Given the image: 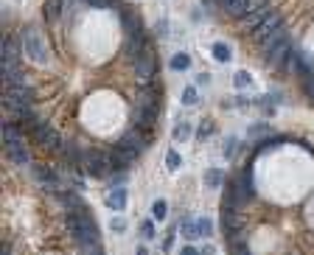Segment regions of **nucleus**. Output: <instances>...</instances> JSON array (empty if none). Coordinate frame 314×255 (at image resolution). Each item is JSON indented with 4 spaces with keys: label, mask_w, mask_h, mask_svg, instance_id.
I'll use <instances>...</instances> for the list:
<instances>
[{
    "label": "nucleus",
    "mask_w": 314,
    "mask_h": 255,
    "mask_svg": "<svg viewBox=\"0 0 314 255\" xmlns=\"http://www.w3.org/2000/svg\"><path fill=\"white\" fill-rule=\"evenodd\" d=\"M22 48H25V53L34 59V62H48V51H45L42 40H39V31L34 29V25H25V31H22Z\"/></svg>",
    "instance_id": "f257e3e1"
},
{
    "label": "nucleus",
    "mask_w": 314,
    "mask_h": 255,
    "mask_svg": "<svg viewBox=\"0 0 314 255\" xmlns=\"http://www.w3.org/2000/svg\"><path fill=\"white\" fill-rule=\"evenodd\" d=\"M84 168H87L90 177H98V180H101V177L110 174L112 165H110V160H107L101 152H84Z\"/></svg>",
    "instance_id": "f03ea898"
},
{
    "label": "nucleus",
    "mask_w": 314,
    "mask_h": 255,
    "mask_svg": "<svg viewBox=\"0 0 314 255\" xmlns=\"http://www.w3.org/2000/svg\"><path fill=\"white\" fill-rule=\"evenodd\" d=\"M135 73H138V79H143V81H149L151 76L157 73V59H154V51L151 48H146L143 53H140L138 59H135Z\"/></svg>",
    "instance_id": "7ed1b4c3"
},
{
    "label": "nucleus",
    "mask_w": 314,
    "mask_h": 255,
    "mask_svg": "<svg viewBox=\"0 0 314 255\" xmlns=\"http://www.w3.org/2000/svg\"><path fill=\"white\" fill-rule=\"evenodd\" d=\"M222 227H224V233H227L230 238H236V236H239L241 219H239V210H236V205L222 202Z\"/></svg>",
    "instance_id": "20e7f679"
},
{
    "label": "nucleus",
    "mask_w": 314,
    "mask_h": 255,
    "mask_svg": "<svg viewBox=\"0 0 314 255\" xmlns=\"http://www.w3.org/2000/svg\"><path fill=\"white\" fill-rule=\"evenodd\" d=\"M34 137H37V143H39V146H45V149H54V152H59V149H62L59 132H56L54 126H48V124L39 126V129L34 132Z\"/></svg>",
    "instance_id": "39448f33"
},
{
    "label": "nucleus",
    "mask_w": 314,
    "mask_h": 255,
    "mask_svg": "<svg viewBox=\"0 0 314 255\" xmlns=\"http://www.w3.org/2000/svg\"><path fill=\"white\" fill-rule=\"evenodd\" d=\"M146 143H149V137H146L143 132L132 129V132H126V135L121 137V143H118V146H123V149H129V152L140 154V152H143V149H146Z\"/></svg>",
    "instance_id": "423d86ee"
},
{
    "label": "nucleus",
    "mask_w": 314,
    "mask_h": 255,
    "mask_svg": "<svg viewBox=\"0 0 314 255\" xmlns=\"http://www.w3.org/2000/svg\"><path fill=\"white\" fill-rule=\"evenodd\" d=\"M6 154H9L11 163H28V149L25 143H6Z\"/></svg>",
    "instance_id": "0eeeda50"
},
{
    "label": "nucleus",
    "mask_w": 314,
    "mask_h": 255,
    "mask_svg": "<svg viewBox=\"0 0 314 255\" xmlns=\"http://www.w3.org/2000/svg\"><path fill=\"white\" fill-rule=\"evenodd\" d=\"M224 9H227L230 14H236V17H241V14H247L252 9V0H224L222 3Z\"/></svg>",
    "instance_id": "6e6552de"
},
{
    "label": "nucleus",
    "mask_w": 314,
    "mask_h": 255,
    "mask_svg": "<svg viewBox=\"0 0 314 255\" xmlns=\"http://www.w3.org/2000/svg\"><path fill=\"white\" fill-rule=\"evenodd\" d=\"M107 208L110 210H123L126 208V191H123V188H115V191L107 196Z\"/></svg>",
    "instance_id": "1a4fd4ad"
},
{
    "label": "nucleus",
    "mask_w": 314,
    "mask_h": 255,
    "mask_svg": "<svg viewBox=\"0 0 314 255\" xmlns=\"http://www.w3.org/2000/svg\"><path fill=\"white\" fill-rule=\"evenodd\" d=\"M3 140L6 143H20L22 140V126L11 124V121H6L3 124Z\"/></svg>",
    "instance_id": "9d476101"
},
{
    "label": "nucleus",
    "mask_w": 314,
    "mask_h": 255,
    "mask_svg": "<svg viewBox=\"0 0 314 255\" xmlns=\"http://www.w3.org/2000/svg\"><path fill=\"white\" fill-rule=\"evenodd\" d=\"M211 53H213V59H216V62H230V59H233V51H230V45H224V42H216V45L211 48Z\"/></svg>",
    "instance_id": "9b49d317"
},
{
    "label": "nucleus",
    "mask_w": 314,
    "mask_h": 255,
    "mask_svg": "<svg viewBox=\"0 0 314 255\" xmlns=\"http://www.w3.org/2000/svg\"><path fill=\"white\" fill-rule=\"evenodd\" d=\"M59 14H62V0H48V3H45V17H48L50 23H56Z\"/></svg>",
    "instance_id": "f8f14e48"
},
{
    "label": "nucleus",
    "mask_w": 314,
    "mask_h": 255,
    "mask_svg": "<svg viewBox=\"0 0 314 255\" xmlns=\"http://www.w3.org/2000/svg\"><path fill=\"white\" fill-rule=\"evenodd\" d=\"M171 135H174V140H179V143L188 140V137H191V124H188V121H179V124L174 126Z\"/></svg>",
    "instance_id": "ddd939ff"
},
{
    "label": "nucleus",
    "mask_w": 314,
    "mask_h": 255,
    "mask_svg": "<svg viewBox=\"0 0 314 255\" xmlns=\"http://www.w3.org/2000/svg\"><path fill=\"white\" fill-rule=\"evenodd\" d=\"M171 68L174 70H188L191 68V56H188V53H182V51L174 53V56H171Z\"/></svg>",
    "instance_id": "4468645a"
},
{
    "label": "nucleus",
    "mask_w": 314,
    "mask_h": 255,
    "mask_svg": "<svg viewBox=\"0 0 314 255\" xmlns=\"http://www.w3.org/2000/svg\"><path fill=\"white\" fill-rule=\"evenodd\" d=\"M166 213H168V205L163 202V199H157V202L151 205V216H154L157 221H163V219H166Z\"/></svg>",
    "instance_id": "2eb2a0df"
},
{
    "label": "nucleus",
    "mask_w": 314,
    "mask_h": 255,
    "mask_svg": "<svg viewBox=\"0 0 314 255\" xmlns=\"http://www.w3.org/2000/svg\"><path fill=\"white\" fill-rule=\"evenodd\" d=\"M233 81H236V87H239V90H244V87L252 84V76L247 73V70H239V73L233 76Z\"/></svg>",
    "instance_id": "dca6fc26"
},
{
    "label": "nucleus",
    "mask_w": 314,
    "mask_h": 255,
    "mask_svg": "<svg viewBox=\"0 0 314 255\" xmlns=\"http://www.w3.org/2000/svg\"><path fill=\"white\" fill-rule=\"evenodd\" d=\"M179 163H182V157H179V152H168L166 154V168L168 171H177Z\"/></svg>",
    "instance_id": "f3484780"
},
{
    "label": "nucleus",
    "mask_w": 314,
    "mask_h": 255,
    "mask_svg": "<svg viewBox=\"0 0 314 255\" xmlns=\"http://www.w3.org/2000/svg\"><path fill=\"white\" fill-rule=\"evenodd\" d=\"M196 101H199V93H196V87H185V93H182V104L194 107Z\"/></svg>",
    "instance_id": "a211bd4d"
},
{
    "label": "nucleus",
    "mask_w": 314,
    "mask_h": 255,
    "mask_svg": "<svg viewBox=\"0 0 314 255\" xmlns=\"http://www.w3.org/2000/svg\"><path fill=\"white\" fill-rule=\"evenodd\" d=\"M205 180H207V185H211V188H219V185H222V171H219V168H211V171L205 174Z\"/></svg>",
    "instance_id": "6ab92c4d"
},
{
    "label": "nucleus",
    "mask_w": 314,
    "mask_h": 255,
    "mask_svg": "<svg viewBox=\"0 0 314 255\" xmlns=\"http://www.w3.org/2000/svg\"><path fill=\"white\" fill-rule=\"evenodd\" d=\"M196 221V233H199V236H211L213 233V224L207 219H194Z\"/></svg>",
    "instance_id": "aec40b11"
},
{
    "label": "nucleus",
    "mask_w": 314,
    "mask_h": 255,
    "mask_svg": "<svg viewBox=\"0 0 314 255\" xmlns=\"http://www.w3.org/2000/svg\"><path fill=\"white\" fill-rule=\"evenodd\" d=\"M211 132H213V121H202L196 135H199V140H202V137H211Z\"/></svg>",
    "instance_id": "412c9836"
},
{
    "label": "nucleus",
    "mask_w": 314,
    "mask_h": 255,
    "mask_svg": "<svg viewBox=\"0 0 314 255\" xmlns=\"http://www.w3.org/2000/svg\"><path fill=\"white\" fill-rule=\"evenodd\" d=\"M182 233H185V238H196L199 233H196V221H182Z\"/></svg>",
    "instance_id": "4be33fe9"
},
{
    "label": "nucleus",
    "mask_w": 314,
    "mask_h": 255,
    "mask_svg": "<svg viewBox=\"0 0 314 255\" xmlns=\"http://www.w3.org/2000/svg\"><path fill=\"white\" fill-rule=\"evenodd\" d=\"M34 174H37V180H48V182H54L50 171H48V168H42V165H34Z\"/></svg>",
    "instance_id": "5701e85b"
},
{
    "label": "nucleus",
    "mask_w": 314,
    "mask_h": 255,
    "mask_svg": "<svg viewBox=\"0 0 314 255\" xmlns=\"http://www.w3.org/2000/svg\"><path fill=\"white\" fill-rule=\"evenodd\" d=\"M140 233H143V238H154V224H151V221H143Z\"/></svg>",
    "instance_id": "b1692460"
},
{
    "label": "nucleus",
    "mask_w": 314,
    "mask_h": 255,
    "mask_svg": "<svg viewBox=\"0 0 314 255\" xmlns=\"http://www.w3.org/2000/svg\"><path fill=\"white\" fill-rule=\"evenodd\" d=\"M233 255H252V252H250V249H247L241 241H233Z\"/></svg>",
    "instance_id": "393cba45"
},
{
    "label": "nucleus",
    "mask_w": 314,
    "mask_h": 255,
    "mask_svg": "<svg viewBox=\"0 0 314 255\" xmlns=\"http://www.w3.org/2000/svg\"><path fill=\"white\" fill-rule=\"evenodd\" d=\"M171 244H174V227H171V230H168L166 241H163V252H171Z\"/></svg>",
    "instance_id": "a878e982"
},
{
    "label": "nucleus",
    "mask_w": 314,
    "mask_h": 255,
    "mask_svg": "<svg viewBox=\"0 0 314 255\" xmlns=\"http://www.w3.org/2000/svg\"><path fill=\"white\" fill-rule=\"evenodd\" d=\"M264 132H269V129H267L264 124H258V126H252V129H250V135H252V137H258V135H264Z\"/></svg>",
    "instance_id": "bb28decb"
},
{
    "label": "nucleus",
    "mask_w": 314,
    "mask_h": 255,
    "mask_svg": "<svg viewBox=\"0 0 314 255\" xmlns=\"http://www.w3.org/2000/svg\"><path fill=\"white\" fill-rule=\"evenodd\" d=\"M306 90H308V96H314V73L306 76Z\"/></svg>",
    "instance_id": "cd10ccee"
},
{
    "label": "nucleus",
    "mask_w": 314,
    "mask_h": 255,
    "mask_svg": "<svg viewBox=\"0 0 314 255\" xmlns=\"http://www.w3.org/2000/svg\"><path fill=\"white\" fill-rule=\"evenodd\" d=\"M233 149H236V137H227V152H224V154H227V157H233Z\"/></svg>",
    "instance_id": "c85d7f7f"
},
{
    "label": "nucleus",
    "mask_w": 314,
    "mask_h": 255,
    "mask_svg": "<svg viewBox=\"0 0 314 255\" xmlns=\"http://www.w3.org/2000/svg\"><path fill=\"white\" fill-rule=\"evenodd\" d=\"M179 255H202V252H196L194 247H182V249H179Z\"/></svg>",
    "instance_id": "c756f323"
},
{
    "label": "nucleus",
    "mask_w": 314,
    "mask_h": 255,
    "mask_svg": "<svg viewBox=\"0 0 314 255\" xmlns=\"http://www.w3.org/2000/svg\"><path fill=\"white\" fill-rule=\"evenodd\" d=\"M138 255H149V249H146V247H138Z\"/></svg>",
    "instance_id": "7c9ffc66"
},
{
    "label": "nucleus",
    "mask_w": 314,
    "mask_h": 255,
    "mask_svg": "<svg viewBox=\"0 0 314 255\" xmlns=\"http://www.w3.org/2000/svg\"><path fill=\"white\" fill-rule=\"evenodd\" d=\"M222 3H224V0H222Z\"/></svg>",
    "instance_id": "2f4dec72"
}]
</instances>
